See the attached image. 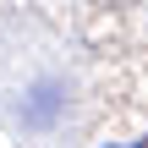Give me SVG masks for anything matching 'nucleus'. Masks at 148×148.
<instances>
[{"instance_id":"obj_2","label":"nucleus","mask_w":148,"mask_h":148,"mask_svg":"<svg viewBox=\"0 0 148 148\" xmlns=\"http://www.w3.org/2000/svg\"><path fill=\"white\" fill-rule=\"evenodd\" d=\"M121 148H148V137H137V143H121Z\"/></svg>"},{"instance_id":"obj_1","label":"nucleus","mask_w":148,"mask_h":148,"mask_svg":"<svg viewBox=\"0 0 148 148\" xmlns=\"http://www.w3.org/2000/svg\"><path fill=\"white\" fill-rule=\"evenodd\" d=\"M60 115H66V88H60V82H38V88L22 99V110H16V121H22L27 132H49Z\"/></svg>"}]
</instances>
